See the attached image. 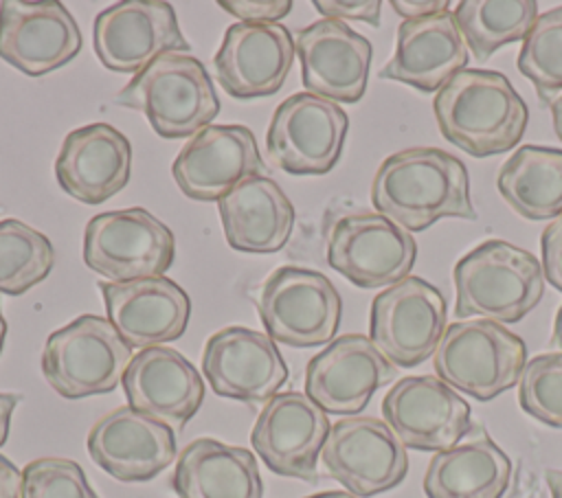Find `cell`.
Returning <instances> with one entry per match:
<instances>
[{"mask_svg": "<svg viewBox=\"0 0 562 498\" xmlns=\"http://www.w3.org/2000/svg\"><path fill=\"white\" fill-rule=\"evenodd\" d=\"M375 211L408 233L443 217L474 219L465 165L437 147H411L389 156L371 184Z\"/></svg>", "mask_w": 562, "mask_h": 498, "instance_id": "obj_1", "label": "cell"}, {"mask_svg": "<svg viewBox=\"0 0 562 498\" xmlns=\"http://www.w3.org/2000/svg\"><path fill=\"white\" fill-rule=\"evenodd\" d=\"M432 110L441 136L474 158L514 149L529 121L527 103L509 79L483 68H463L450 77Z\"/></svg>", "mask_w": 562, "mask_h": 498, "instance_id": "obj_2", "label": "cell"}, {"mask_svg": "<svg viewBox=\"0 0 562 498\" xmlns=\"http://www.w3.org/2000/svg\"><path fill=\"white\" fill-rule=\"evenodd\" d=\"M459 318L522 320L544 294L542 263L527 250L490 239L465 252L452 270Z\"/></svg>", "mask_w": 562, "mask_h": 498, "instance_id": "obj_3", "label": "cell"}, {"mask_svg": "<svg viewBox=\"0 0 562 498\" xmlns=\"http://www.w3.org/2000/svg\"><path fill=\"white\" fill-rule=\"evenodd\" d=\"M114 103L138 110L160 138L195 136L220 114V99L204 64L187 53H167L119 90Z\"/></svg>", "mask_w": 562, "mask_h": 498, "instance_id": "obj_4", "label": "cell"}, {"mask_svg": "<svg viewBox=\"0 0 562 498\" xmlns=\"http://www.w3.org/2000/svg\"><path fill=\"white\" fill-rule=\"evenodd\" d=\"M437 377L479 401H490L520 382L527 364L522 338L487 318L454 320L432 355Z\"/></svg>", "mask_w": 562, "mask_h": 498, "instance_id": "obj_5", "label": "cell"}, {"mask_svg": "<svg viewBox=\"0 0 562 498\" xmlns=\"http://www.w3.org/2000/svg\"><path fill=\"white\" fill-rule=\"evenodd\" d=\"M132 358V347L108 318L83 314L48 336L42 373L55 393L81 399L112 393Z\"/></svg>", "mask_w": 562, "mask_h": 498, "instance_id": "obj_6", "label": "cell"}, {"mask_svg": "<svg viewBox=\"0 0 562 498\" xmlns=\"http://www.w3.org/2000/svg\"><path fill=\"white\" fill-rule=\"evenodd\" d=\"M173 254L169 226L140 206L99 213L86 224L83 261L112 283L165 276Z\"/></svg>", "mask_w": 562, "mask_h": 498, "instance_id": "obj_7", "label": "cell"}, {"mask_svg": "<svg viewBox=\"0 0 562 498\" xmlns=\"http://www.w3.org/2000/svg\"><path fill=\"white\" fill-rule=\"evenodd\" d=\"M257 309L266 333L274 342L307 349L334 340L340 325L342 301L325 274L283 265L270 272L261 283Z\"/></svg>", "mask_w": 562, "mask_h": 498, "instance_id": "obj_8", "label": "cell"}, {"mask_svg": "<svg viewBox=\"0 0 562 498\" xmlns=\"http://www.w3.org/2000/svg\"><path fill=\"white\" fill-rule=\"evenodd\" d=\"M446 333V298L419 276H406L371 303L369 338L375 349L402 369L435 355Z\"/></svg>", "mask_w": 562, "mask_h": 498, "instance_id": "obj_9", "label": "cell"}, {"mask_svg": "<svg viewBox=\"0 0 562 498\" xmlns=\"http://www.w3.org/2000/svg\"><path fill=\"white\" fill-rule=\"evenodd\" d=\"M321 461L327 474L358 498L389 491L408 474L406 445L386 421L362 415L331 423Z\"/></svg>", "mask_w": 562, "mask_h": 498, "instance_id": "obj_10", "label": "cell"}, {"mask_svg": "<svg viewBox=\"0 0 562 498\" xmlns=\"http://www.w3.org/2000/svg\"><path fill=\"white\" fill-rule=\"evenodd\" d=\"M347 112L323 97L296 92L272 114L266 147L274 165L294 176L329 173L345 145Z\"/></svg>", "mask_w": 562, "mask_h": 498, "instance_id": "obj_11", "label": "cell"}, {"mask_svg": "<svg viewBox=\"0 0 562 498\" xmlns=\"http://www.w3.org/2000/svg\"><path fill=\"white\" fill-rule=\"evenodd\" d=\"M415 257L413 235L380 213L342 215L327 239V263L362 290L400 283Z\"/></svg>", "mask_w": 562, "mask_h": 498, "instance_id": "obj_12", "label": "cell"}, {"mask_svg": "<svg viewBox=\"0 0 562 498\" xmlns=\"http://www.w3.org/2000/svg\"><path fill=\"white\" fill-rule=\"evenodd\" d=\"M92 46L112 72H140L167 53H187L176 11L162 0H123L103 9L92 24Z\"/></svg>", "mask_w": 562, "mask_h": 498, "instance_id": "obj_13", "label": "cell"}, {"mask_svg": "<svg viewBox=\"0 0 562 498\" xmlns=\"http://www.w3.org/2000/svg\"><path fill=\"white\" fill-rule=\"evenodd\" d=\"M382 415L406 448L422 452H443L472 428L470 404L435 375L397 380L382 399Z\"/></svg>", "mask_w": 562, "mask_h": 498, "instance_id": "obj_14", "label": "cell"}, {"mask_svg": "<svg viewBox=\"0 0 562 498\" xmlns=\"http://www.w3.org/2000/svg\"><path fill=\"white\" fill-rule=\"evenodd\" d=\"M327 412L305 393H277L259 410L250 443L270 472L314 483L316 463L329 434Z\"/></svg>", "mask_w": 562, "mask_h": 498, "instance_id": "obj_15", "label": "cell"}, {"mask_svg": "<svg viewBox=\"0 0 562 498\" xmlns=\"http://www.w3.org/2000/svg\"><path fill=\"white\" fill-rule=\"evenodd\" d=\"M202 373L220 397L266 404L288 382V364L268 333L231 325L215 331L202 353Z\"/></svg>", "mask_w": 562, "mask_h": 498, "instance_id": "obj_16", "label": "cell"}, {"mask_svg": "<svg viewBox=\"0 0 562 498\" xmlns=\"http://www.w3.org/2000/svg\"><path fill=\"white\" fill-rule=\"evenodd\" d=\"M395 377V366L362 333L334 338L305 369V395L329 415H358L373 393Z\"/></svg>", "mask_w": 562, "mask_h": 498, "instance_id": "obj_17", "label": "cell"}, {"mask_svg": "<svg viewBox=\"0 0 562 498\" xmlns=\"http://www.w3.org/2000/svg\"><path fill=\"white\" fill-rule=\"evenodd\" d=\"M255 134L246 125H209L173 160L178 189L200 202H220L248 178L263 176Z\"/></svg>", "mask_w": 562, "mask_h": 498, "instance_id": "obj_18", "label": "cell"}, {"mask_svg": "<svg viewBox=\"0 0 562 498\" xmlns=\"http://www.w3.org/2000/svg\"><path fill=\"white\" fill-rule=\"evenodd\" d=\"M81 50V31L57 0L0 2V57L29 77L66 66Z\"/></svg>", "mask_w": 562, "mask_h": 498, "instance_id": "obj_19", "label": "cell"}, {"mask_svg": "<svg viewBox=\"0 0 562 498\" xmlns=\"http://www.w3.org/2000/svg\"><path fill=\"white\" fill-rule=\"evenodd\" d=\"M296 55L305 92L334 103H356L369 81L373 46L338 20H318L296 33Z\"/></svg>", "mask_w": 562, "mask_h": 498, "instance_id": "obj_20", "label": "cell"}, {"mask_svg": "<svg viewBox=\"0 0 562 498\" xmlns=\"http://www.w3.org/2000/svg\"><path fill=\"white\" fill-rule=\"evenodd\" d=\"M296 44L283 24L235 22L226 29L213 64L220 86L235 99L277 94L294 64Z\"/></svg>", "mask_w": 562, "mask_h": 498, "instance_id": "obj_21", "label": "cell"}, {"mask_svg": "<svg viewBox=\"0 0 562 498\" xmlns=\"http://www.w3.org/2000/svg\"><path fill=\"white\" fill-rule=\"evenodd\" d=\"M88 454L112 478L145 483L173 463L176 432L132 406H119L90 428Z\"/></svg>", "mask_w": 562, "mask_h": 498, "instance_id": "obj_22", "label": "cell"}, {"mask_svg": "<svg viewBox=\"0 0 562 498\" xmlns=\"http://www.w3.org/2000/svg\"><path fill=\"white\" fill-rule=\"evenodd\" d=\"M127 406L182 430L204 401V382L198 369L176 349L158 344L140 349L123 373Z\"/></svg>", "mask_w": 562, "mask_h": 498, "instance_id": "obj_23", "label": "cell"}, {"mask_svg": "<svg viewBox=\"0 0 562 498\" xmlns=\"http://www.w3.org/2000/svg\"><path fill=\"white\" fill-rule=\"evenodd\" d=\"M108 320L132 349L158 347L178 340L189 325V294L167 276L127 283L101 281Z\"/></svg>", "mask_w": 562, "mask_h": 498, "instance_id": "obj_24", "label": "cell"}, {"mask_svg": "<svg viewBox=\"0 0 562 498\" xmlns=\"http://www.w3.org/2000/svg\"><path fill=\"white\" fill-rule=\"evenodd\" d=\"M132 145L116 127L90 123L66 134L55 158L59 186L81 204H103L130 182Z\"/></svg>", "mask_w": 562, "mask_h": 498, "instance_id": "obj_25", "label": "cell"}, {"mask_svg": "<svg viewBox=\"0 0 562 498\" xmlns=\"http://www.w3.org/2000/svg\"><path fill=\"white\" fill-rule=\"evenodd\" d=\"M468 64V46L452 11L408 20L397 26L393 57L380 70L382 79L439 92Z\"/></svg>", "mask_w": 562, "mask_h": 498, "instance_id": "obj_26", "label": "cell"}, {"mask_svg": "<svg viewBox=\"0 0 562 498\" xmlns=\"http://www.w3.org/2000/svg\"><path fill=\"white\" fill-rule=\"evenodd\" d=\"M226 241L237 252L270 254L281 250L294 228V206L268 176L237 184L217 202Z\"/></svg>", "mask_w": 562, "mask_h": 498, "instance_id": "obj_27", "label": "cell"}, {"mask_svg": "<svg viewBox=\"0 0 562 498\" xmlns=\"http://www.w3.org/2000/svg\"><path fill=\"white\" fill-rule=\"evenodd\" d=\"M509 478V456L483 426L472 423L457 445L435 452L424 474V491L428 498H503Z\"/></svg>", "mask_w": 562, "mask_h": 498, "instance_id": "obj_28", "label": "cell"}, {"mask_svg": "<svg viewBox=\"0 0 562 498\" xmlns=\"http://www.w3.org/2000/svg\"><path fill=\"white\" fill-rule=\"evenodd\" d=\"M178 498H261L263 483L255 454L217 439H195L182 448L171 476Z\"/></svg>", "mask_w": 562, "mask_h": 498, "instance_id": "obj_29", "label": "cell"}, {"mask_svg": "<svg viewBox=\"0 0 562 498\" xmlns=\"http://www.w3.org/2000/svg\"><path fill=\"white\" fill-rule=\"evenodd\" d=\"M496 186L525 219L547 222L562 215V149L525 145L501 167Z\"/></svg>", "mask_w": 562, "mask_h": 498, "instance_id": "obj_30", "label": "cell"}, {"mask_svg": "<svg viewBox=\"0 0 562 498\" xmlns=\"http://www.w3.org/2000/svg\"><path fill=\"white\" fill-rule=\"evenodd\" d=\"M465 46L479 61L498 48L520 42L538 20L533 0H463L452 11Z\"/></svg>", "mask_w": 562, "mask_h": 498, "instance_id": "obj_31", "label": "cell"}, {"mask_svg": "<svg viewBox=\"0 0 562 498\" xmlns=\"http://www.w3.org/2000/svg\"><path fill=\"white\" fill-rule=\"evenodd\" d=\"M55 263L50 239L29 224L9 217L0 222V292L20 296L42 283Z\"/></svg>", "mask_w": 562, "mask_h": 498, "instance_id": "obj_32", "label": "cell"}, {"mask_svg": "<svg viewBox=\"0 0 562 498\" xmlns=\"http://www.w3.org/2000/svg\"><path fill=\"white\" fill-rule=\"evenodd\" d=\"M518 70L542 101L562 92V7L549 9L533 22L518 53Z\"/></svg>", "mask_w": 562, "mask_h": 498, "instance_id": "obj_33", "label": "cell"}, {"mask_svg": "<svg viewBox=\"0 0 562 498\" xmlns=\"http://www.w3.org/2000/svg\"><path fill=\"white\" fill-rule=\"evenodd\" d=\"M520 408L551 428H562V351L527 360L518 382Z\"/></svg>", "mask_w": 562, "mask_h": 498, "instance_id": "obj_34", "label": "cell"}, {"mask_svg": "<svg viewBox=\"0 0 562 498\" xmlns=\"http://www.w3.org/2000/svg\"><path fill=\"white\" fill-rule=\"evenodd\" d=\"M20 498H101L79 463L59 456L31 461L22 469Z\"/></svg>", "mask_w": 562, "mask_h": 498, "instance_id": "obj_35", "label": "cell"}, {"mask_svg": "<svg viewBox=\"0 0 562 498\" xmlns=\"http://www.w3.org/2000/svg\"><path fill=\"white\" fill-rule=\"evenodd\" d=\"M217 4L239 22L250 24H277L292 11L290 0H220Z\"/></svg>", "mask_w": 562, "mask_h": 498, "instance_id": "obj_36", "label": "cell"}, {"mask_svg": "<svg viewBox=\"0 0 562 498\" xmlns=\"http://www.w3.org/2000/svg\"><path fill=\"white\" fill-rule=\"evenodd\" d=\"M314 9L325 20H360L371 26L380 24V0H314Z\"/></svg>", "mask_w": 562, "mask_h": 498, "instance_id": "obj_37", "label": "cell"}, {"mask_svg": "<svg viewBox=\"0 0 562 498\" xmlns=\"http://www.w3.org/2000/svg\"><path fill=\"white\" fill-rule=\"evenodd\" d=\"M542 250V272L544 279L562 292V215L555 217L540 237Z\"/></svg>", "mask_w": 562, "mask_h": 498, "instance_id": "obj_38", "label": "cell"}, {"mask_svg": "<svg viewBox=\"0 0 562 498\" xmlns=\"http://www.w3.org/2000/svg\"><path fill=\"white\" fill-rule=\"evenodd\" d=\"M391 7L395 9L397 15L404 18V22L408 20H424V18H432L439 13L448 11V2L446 0H393Z\"/></svg>", "mask_w": 562, "mask_h": 498, "instance_id": "obj_39", "label": "cell"}, {"mask_svg": "<svg viewBox=\"0 0 562 498\" xmlns=\"http://www.w3.org/2000/svg\"><path fill=\"white\" fill-rule=\"evenodd\" d=\"M22 494V472L13 461L0 454V498H20Z\"/></svg>", "mask_w": 562, "mask_h": 498, "instance_id": "obj_40", "label": "cell"}, {"mask_svg": "<svg viewBox=\"0 0 562 498\" xmlns=\"http://www.w3.org/2000/svg\"><path fill=\"white\" fill-rule=\"evenodd\" d=\"M18 401H20V395L0 393V445H4V441L9 439L11 417H13V410H15Z\"/></svg>", "mask_w": 562, "mask_h": 498, "instance_id": "obj_41", "label": "cell"}, {"mask_svg": "<svg viewBox=\"0 0 562 498\" xmlns=\"http://www.w3.org/2000/svg\"><path fill=\"white\" fill-rule=\"evenodd\" d=\"M547 485L551 489V498H562V469H549Z\"/></svg>", "mask_w": 562, "mask_h": 498, "instance_id": "obj_42", "label": "cell"}, {"mask_svg": "<svg viewBox=\"0 0 562 498\" xmlns=\"http://www.w3.org/2000/svg\"><path fill=\"white\" fill-rule=\"evenodd\" d=\"M551 116H553L555 134H558V138L562 140V97H558V99L551 103Z\"/></svg>", "mask_w": 562, "mask_h": 498, "instance_id": "obj_43", "label": "cell"}, {"mask_svg": "<svg viewBox=\"0 0 562 498\" xmlns=\"http://www.w3.org/2000/svg\"><path fill=\"white\" fill-rule=\"evenodd\" d=\"M551 344L558 347L562 351V307L555 314V322H553V336H551Z\"/></svg>", "mask_w": 562, "mask_h": 498, "instance_id": "obj_44", "label": "cell"}, {"mask_svg": "<svg viewBox=\"0 0 562 498\" xmlns=\"http://www.w3.org/2000/svg\"><path fill=\"white\" fill-rule=\"evenodd\" d=\"M305 498H358V496H353L349 491H318V494H312Z\"/></svg>", "mask_w": 562, "mask_h": 498, "instance_id": "obj_45", "label": "cell"}, {"mask_svg": "<svg viewBox=\"0 0 562 498\" xmlns=\"http://www.w3.org/2000/svg\"><path fill=\"white\" fill-rule=\"evenodd\" d=\"M4 338H7V320H4L2 309H0V353H2V347H4Z\"/></svg>", "mask_w": 562, "mask_h": 498, "instance_id": "obj_46", "label": "cell"}]
</instances>
